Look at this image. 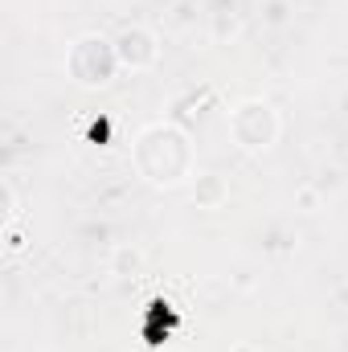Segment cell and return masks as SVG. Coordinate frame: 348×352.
Instances as JSON below:
<instances>
[]
</instances>
